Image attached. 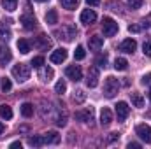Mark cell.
<instances>
[{"label": "cell", "instance_id": "obj_1", "mask_svg": "<svg viewBox=\"0 0 151 149\" xmlns=\"http://www.w3.org/2000/svg\"><path fill=\"white\" fill-rule=\"evenodd\" d=\"M60 142V135L56 132H47L42 135H35V137H28V144L34 148H40L46 144H58Z\"/></svg>", "mask_w": 151, "mask_h": 149}, {"label": "cell", "instance_id": "obj_2", "mask_svg": "<svg viewBox=\"0 0 151 149\" xmlns=\"http://www.w3.org/2000/svg\"><path fill=\"white\" fill-rule=\"evenodd\" d=\"M76 34H77V30H76L74 25H63L62 28L55 30V35L60 39V40H65V42H70L76 37Z\"/></svg>", "mask_w": 151, "mask_h": 149}, {"label": "cell", "instance_id": "obj_3", "mask_svg": "<svg viewBox=\"0 0 151 149\" xmlns=\"http://www.w3.org/2000/svg\"><path fill=\"white\" fill-rule=\"evenodd\" d=\"M12 75H14V79H16L18 82L28 81V79H30V69H28V65H25V63L14 65V67H12Z\"/></svg>", "mask_w": 151, "mask_h": 149}, {"label": "cell", "instance_id": "obj_4", "mask_svg": "<svg viewBox=\"0 0 151 149\" xmlns=\"http://www.w3.org/2000/svg\"><path fill=\"white\" fill-rule=\"evenodd\" d=\"M118 91H119V82H118V79L107 77L106 82H104V95H106L107 98H113V97H116Z\"/></svg>", "mask_w": 151, "mask_h": 149}, {"label": "cell", "instance_id": "obj_5", "mask_svg": "<svg viewBox=\"0 0 151 149\" xmlns=\"http://www.w3.org/2000/svg\"><path fill=\"white\" fill-rule=\"evenodd\" d=\"M102 30H104L106 37H113V35L118 34V23L113 18H104L102 19Z\"/></svg>", "mask_w": 151, "mask_h": 149}, {"label": "cell", "instance_id": "obj_6", "mask_svg": "<svg viewBox=\"0 0 151 149\" xmlns=\"http://www.w3.org/2000/svg\"><path fill=\"white\" fill-rule=\"evenodd\" d=\"M135 133L139 135L141 140H144L146 144H151V126L142 123V125H137L135 126Z\"/></svg>", "mask_w": 151, "mask_h": 149}, {"label": "cell", "instance_id": "obj_7", "mask_svg": "<svg viewBox=\"0 0 151 149\" xmlns=\"http://www.w3.org/2000/svg\"><path fill=\"white\" fill-rule=\"evenodd\" d=\"M65 75H67L69 79H72L74 82H77V81L83 79V70H81L79 65H69V67L65 69Z\"/></svg>", "mask_w": 151, "mask_h": 149}, {"label": "cell", "instance_id": "obj_8", "mask_svg": "<svg viewBox=\"0 0 151 149\" xmlns=\"http://www.w3.org/2000/svg\"><path fill=\"white\" fill-rule=\"evenodd\" d=\"M34 46L37 49H40V51H47V49H51V39L47 37V35H44V34H40V35L35 37Z\"/></svg>", "mask_w": 151, "mask_h": 149}, {"label": "cell", "instance_id": "obj_9", "mask_svg": "<svg viewBox=\"0 0 151 149\" xmlns=\"http://www.w3.org/2000/svg\"><path fill=\"white\" fill-rule=\"evenodd\" d=\"M114 107H116L118 121H125V119L128 117V114H130V107H128V104H127V102H118Z\"/></svg>", "mask_w": 151, "mask_h": 149}, {"label": "cell", "instance_id": "obj_10", "mask_svg": "<svg viewBox=\"0 0 151 149\" xmlns=\"http://www.w3.org/2000/svg\"><path fill=\"white\" fill-rule=\"evenodd\" d=\"M76 119L81 121V123H91L93 121V109H81V111H76Z\"/></svg>", "mask_w": 151, "mask_h": 149}, {"label": "cell", "instance_id": "obj_11", "mask_svg": "<svg viewBox=\"0 0 151 149\" xmlns=\"http://www.w3.org/2000/svg\"><path fill=\"white\" fill-rule=\"evenodd\" d=\"M99 79H100V74H99V69L97 67H91L88 70V77H86V86L88 88H95L99 84Z\"/></svg>", "mask_w": 151, "mask_h": 149}, {"label": "cell", "instance_id": "obj_12", "mask_svg": "<svg viewBox=\"0 0 151 149\" xmlns=\"http://www.w3.org/2000/svg\"><path fill=\"white\" fill-rule=\"evenodd\" d=\"M135 49H137V42H135L134 39H125V40L119 44V51H123V53L132 54Z\"/></svg>", "mask_w": 151, "mask_h": 149}, {"label": "cell", "instance_id": "obj_13", "mask_svg": "<svg viewBox=\"0 0 151 149\" xmlns=\"http://www.w3.org/2000/svg\"><path fill=\"white\" fill-rule=\"evenodd\" d=\"M19 23H21L23 28H27V30H34L35 25H37V21H35V18H34L32 14H23V16L19 18Z\"/></svg>", "mask_w": 151, "mask_h": 149}, {"label": "cell", "instance_id": "obj_14", "mask_svg": "<svg viewBox=\"0 0 151 149\" xmlns=\"http://www.w3.org/2000/svg\"><path fill=\"white\" fill-rule=\"evenodd\" d=\"M49 60H51L53 63H62V62H65V60H67V49L60 47V49L53 51L51 56H49Z\"/></svg>", "mask_w": 151, "mask_h": 149}, {"label": "cell", "instance_id": "obj_15", "mask_svg": "<svg viewBox=\"0 0 151 149\" xmlns=\"http://www.w3.org/2000/svg\"><path fill=\"white\" fill-rule=\"evenodd\" d=\"M53 69L51 67H47V65H42V67H39V79L40 81H44V82H47V81H51L53 79Z\"/></svg>", "mask_w": 151, "mask_h": 149}, {"label": "cell", "instance_id": "obj_16", "mask_svg": "<svg viewBox=\"0 0 151 149\" xmlns=\"http://www.w3.org/2000/svg\"><path fill=\"white\" fill-rule=\"evenodd\" d=\"M95 19H97L95 11H91V9H84V11L81 12V23H84V25H91V23H95Z\"/></svg>", "mask_w": 151, "mask_h": 149}, {"label": "cell", "instance_id": "obj_17", "mask_svg": "<svg viewBox=\"0 0 151 149\" xmlns=\"http://www.w3.org/2000/svg\"><path fill=\"white\" fill-rule=\"evenodd\" d=\"M11 60H12V53H11V49H9L7 46H0V65L5 67Z\"/></svg>", "mask_w": 151, "mask_h": 149}, {"label": "cell", "instance_id": "obj_18", "mask_svg": "<svg viewBox=\"0 0 151 149\" xmlns=\"http://www.w3.org/2000/svg\"><path fill=\"white\" fill-rule=\"evenodd\" d=\"M88 46H90L91 51H99L104 46V39L100 37V35H91V37L88 39Z\"/></svg>", "mask_w": 151, "mask_h": 149}, {"label": "cell", "instance_id": "obj_19", "mask_svg": "<svg viewBox=\"0 0 151 149\" xmlns=\"http://www.w3.org/2000/svg\"><path fill=\"white\" fill-rule=\"evenodd\" d=\"M111 123H113V112H111V109L104 107L102 112H100V125L102 126H109Z\"/></svg>", "mask_w": 151, "mask_h": 149}, {"label": "cell", "instance_id": "obj_20", "mask_svg": "<svg viewBox=\"0 0 151 149\" xmlns=\"http://www.w3.org/2000/svg\"><path fill=\"white\" fill-rule=\"evenodd\" d=\"M46 23H47V25L58 23V12H56V9H49V11L46 12Z\"/></svg>", "mask_w": 151, "mask_h": 149}, {"label": "cell", "instance_id": "obj_21", "mask_svg": "<svg viewBox=\"0 0 151 149\" xmlns=\"http://www.w3.org/2000/svg\"><path fill=\"white\" fill-rule=\"evenodd\" d=\"M130 98H132V104H134L135 107H144V98H142L141 93L134 91V93H130Z\"/></svg>", "mask_w": 151, "mask_h": 149}, {"label": "cell", "instance_id": "obj_22", "mask_svg": "<svg viewBox=\"0 0 151 149\" xmlns=\"http://www.w3.org/2000/svg\"><path fill=\"white\" fill-rule=\"evenodd\" d=\"M84 100H86V93L83 90H76L74 95H72V102L74 104H83Z\"/></svg>", "mask_w": 151, "mask_h": 149}, {"label": "cell", "instance_id": "obj_23", "mask_svg": "<svg viewBox=\"0 0 151 149\" xmlns=\"http://www.w3.org/2000/svg\"><path fill=\"white\" fill-rule=\"evenodd\" d=\"M0 117H4V119H11L12 117V109L7 104H2L0 105Z\"/></svg>", "mask_w": 151, "mask_h": 149}, {"label": "cell", "instance_id": "obj_24", "mask_svg": "<svg viewBox=\"0 0 151 149\" xmlns=\"http://www.w3.org/2000/svg\"><path fill=\"white\" fill-rule=\"evenodd\" d=\"M18 49H19V53L27 54V53L30 51V42H28L27 39H19V40H18Z\"/></svg>", "mask_w": 151, "mask_h": 149}, {"label": "cell", "instance_id": "obj_25", "mask_svg": "<svg viewBox=\"0 0 151 149\" xmlns=\"http://www.w3.org/2000/svg\"><path fill=\"white\" fill-rule=\"evenodd\" d=\"M21 114H23L25 117H32V116H34V105L28 104V102H25V104L21 105Z\"/></svg>", "mask_w": 151, "mask_h": 149}, {"label": "cell", "instance_id": "obj_26", "mask_svg": "<svg viewBox=\"0 0 151 149\" xmlns=\"http://www.w3.org/2000/svg\"><path fill=\"white\" fill-rule=\"evenodd\" d=\"M127 67H128V62L125 58H116L114 60V69L116 70H127Z\"/></svg>", "mask_w": 151, "mask_h": 149}, {"label": "cell", "instance_id": "obj_27", "mask_svg": "<svg viewBox=\"0 0 151 149\" xmlns=\"http://www.w3.org/2000/svg\"><path fill=\"white\" fill-rule=\"evenodd\" d=\"M2 5H4V9H5V11L12 12V11H16L18 0H2Z\"/></svg>", "mask_w": 151, "mask_h": 149}, {"label": "cell", "instance_id": "obj_28", "mask_svg": "<svg viewBox=\"0 0 151 149\" xmlns=\"http://www.w3.org/2000/svg\"><path fill=\"white\" fill-rule=\"evenodd\" d=\"M79 2H81V0H60V4H62L65 9H69V11L76 9V7L79 5Z\"/></svg>", "mask_w": 151, "mask_h": 149}, {"label": "cell", "instance_id": "obj_29", "mask_svg": "<svg viewBox=\"0 0 151 149\" xmlns=\"http://www.w3.org/2000/svg\"><path fill=\"white\" fill-rule=\"evenodd\" d=\"M9 39H11V30L4 25V27L0 28V42H7Z\"/></svg>", "mask_w": 151, "mask_h": 149}, {"label": "cell", "instance_id": "obj_30", "mask_svg": "<svg viewBox=\"0 0 151 149\" xmlns=\"http://www.w3.org/2000/svg\"><path fill=\"white\" fill-rule=\"evenodd\" d=\"M55 91H56L58 95H63V93L67 91V84H65V81H58V82L55 84Z\"/></svg>", "mask_w": 151, "mask_h": 149}, {"label": "cell", "instance_id": "obj_31", "mask_svg": "<svg viewBox=\"0 0 151 149\" xmlns=\"http://www.w3.org/2000/svg\"><path fill=\"white\" fill-rule=\"evenodd\" d=\"M84 56H86V51H84V47L83 46H77L74 51V58L76 60H84Z\"/></svg>", "mask_w": 151, "mask_h": 149}, {"label": "cell", "instance_id": "obj_32", "mask_svg": "<svg viewBox=\"0 0 151 149\" xmlns=\"http://www.w3.org/2000/svg\"><path fill=\"white\" fill-rule=\"evenodd\" d=\"M95 65H99V67H104V69H106V65H107V54H100V56L95 60Z\"/></svg>", "mask_w": 151, "mask_h": 149}, {"label": "cell", "instance_id": "obj_33", "mask_svg": "<svg viewBox=\"0 0 151 149\" xmlns=\"http://www.w3.org/2000/svg\"><path fill=\"white\" fill-rule=\"evenodd\" d=\"M35 69H39V67H42L44 65V56H35V58H32V62H30Z\"/></svg>", "mask_w": 151, "mask_h": 149}, {"label": "cell", "instance_id": "obj_34", "mask_svg": "<svg viewBox=\"0 0 151 149\" xmlns=\"http://www.w3.org/2000/svg\"><path fill=\"white\" fill-rule=\"evenodd\" d=\"M11 88H12L11 81H9L7 77H4V79H2V90H4V91H11Z\"/></svg>", "mask_w": 151, "mask_h": 149}, {"label": "cell", "instance_id": "obj_35", "mask_svg": "<svg viewBox=\"0 0 151 149\" xmlns=\"http://www.w3.org/2000/svg\"><path fill=\"white\" fill-rule=\"evenodd\" d=\"M142 51H144L146 56H151V40H146V42L142 44Z\"/></svg>", "mask_w": 151, "mask_h": 149}, {"label": "cell", "instance_id": "obj_36", "mask_svg": "<svg viewBox=\"0 0 151 149\" xmlns=\"http://www.w3.org/2000/svg\"><path fill=\"white\" fill-rule=\"evenodd\" d=\"M127 2L130 4V7H132V9H139V7L144 4V0H127Z\"/></svg>", "mask_w": 151, "mask_h": 149}, {"label": "cell", "instance_id": "obj_37", "mask_svg": "<svg viewBox=\"0 0 151 149\" xmlns=\"http://www.w3.org/2000/svg\"><path fill=\"white\" fill-rule=\"evenodd\" d=\"M141 30H142L141 25H130V27H128V32H130V34H139Z\"/></svg>", "mask_w": 151, "mask_h": 149}, {"label": "cell", "instance_id": "obj_38", "mask_svg": "<svg viewBox=\"0 0 151 149\" xmlns=\"http://www.w3.org/2000/svg\"><path fill=\"white\" fill-rule=\"evenodd\" d=\"M141 82H142V84H148V86H151V74H146V75H142V79H141Z\"/></svg>", "mask_w": 151, "mask_h": 149}, {"label": "cell", "instance_id": "obj_39", "mask_svg": "<svg viewBox=\"0 0 151 149\" xmlns=\"http://www.w3.org/2000/svg\"><path fill=\"white\" fill-rule=\"evenodd\" d=\"M116 139H119V133H116V132H114V133H111V137L107 139V142H114Z\"/></svg>", "mask_w": 151, "mask_h": 149}, {"label": "cell", "instance_id": "obj_40", "mask_svg": "<svg viewBox=\"0 0 151 149\" xmlns=\"http://www.w3.org/2000/svg\"><path fill=\"white\" fill-rule=\"evenodd\" d=\"M139 148H141L139 142H130V144H128V149H139Z\"/></svg>", "mask_w": 151, "mask_h": 149}, {"label": "cell", "instance_id": "obj_41", "mask_svg": "<svg viewBox=\"0 0 151 149\" xmlns=\"http://www.w3.org/2000/svg\"><path fill=\"white\" fill-rule=\"evenodd\" d=\"M11 148H12V149H16V148L21 149V142H19V140H18V142H12V144H11Z\"/></svg>", "mask_w": 151, "mask_h": 149}, {"label": "cell", "instance_id": "obj_42", "mask_svg": "<svg viewBox=\"0 0 151 149\" xmlns=\"http://www.w3.org/2000/svg\"><path fill=\"white\" fill-rule=\"evenodd\" d=\"M86 2H88L90 5H99V4H100V0H86Z\"/></svg>", "mask_w": 151, "mask_h": 149}, {"label": "cell", "instance_id": "obj_43", "mask_svg": "<svg viewBox=\"0 0 151 149\" xmlns=\"http://www.w3.org/2000/svg\"><path fill=\"white\" fill-rule=\"evenodd\" d=\"M2 133H4V125L0 123V135H2Z\"/></svg>", "mask_w": 151, "mask_h": 149}, {"label": "cell", "instance_id": "obj_44", "mask_svg": "<svg viewBox=\"0 0 151 149\" xmlns=\"http://www.w3.org/2000/svg\"><path fill=\"white\" fill-rule=\"evenodd\" d=\"M35 2H49V0H35Z\"/></svg>", "mask_w": 151, "mask_h": 149}, {"label": "cell", "instance_id": "obj_45", "mask_svg": "<svg viewBox=\"0 0 151 149\" xmlns=\"http://www.w3.org/2000/svg\"><path fill=\"white\" fill-rule=\"evenodd\" d=\"M150 100H151V90H150Z\"/></svg>", "mask_w": 151, "mask_h": 149}, {"label": "cell", "instance_id": "obj_46", "mask_svg": "<svg viewBox=\"0 0 151 149\" xmlns=\"http://www.w3.org/2000/svg\"><path fill=\"white\" fill-rule=\"evenodd\" d=\"M150 21H151V16H150Z\"/></svg>", "mask_w": 151, "mask_h": 149}]
</instances>
